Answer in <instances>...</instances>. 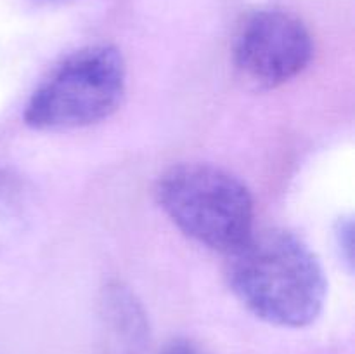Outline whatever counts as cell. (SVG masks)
<instances>
[{"mask_svg": "<svg viewBox=\"0 0 355 354\" xmlns=\"http://www.w3.org/2000/svg\"><path fill=\"white\" fill-rule=\"evenodd\" d=\"M314 58V40L304 21L279 9H262L245 19L232 59L241 78L274 89L300 75Z\"/></svg>", "mask_w": 355, "mask_h": 354, "instance_id": "277c9868", "label": "cell"}, {"mask_svg": "<svg viewBox=\"0 0 355 354\" xmlns=\"http://www.w3.org/2000/svg\"><path fill=\"white\" fill-rule=\"evenodd\" d=\"M103 354H142L149 344V319L137 295L120 281L103 288L99 298Z\"/></svg>", "mask_w": 355, "mask_h": 354, "instance_id": "5b68a950", "label": "cell"}, {"mask_svg": "<svg viewBox=\"0 0 355 354\" xmlns=\"http://www.w3.org/2000/svg\"><path fill=\"white\" fill-rule=\"evenodd\" d=\"M335 242L343 262L352 269L354 266V221L342 217L335 228Z\"/></svg>", "mask_w": 355, "mask_h": 354, "instance_id": "8992f818", "label": "cell"}, {"mask_svg": "<svg viewBox=\"0 0 355 354\" xmlns=\"http://www.w3.org/2000/svg\"><path fill=\"white\" fill-rule=\"evenodd\" d=\"M127 90V65L116 47L87 45L66 56L38 83L24 106L35 130H71L110 118Z\"/></svg>", "mask_w": 355, "mask_h": 354, "instance_id": "3957f363", "label": "cell"}, {"mask_svg": "<svg viewBox=\"0 0 355 354\" xmlns=\"http://www.w3.org/2000/svg\"><path fill=\"white\" fill-rule=\"evenodd\" d=\"M156 201L186 236L231 253L255 231V203L239 177L211 163H179L159 176Z\"/></svg>", "mask_w": 355, "mask_h": 354, "instance_id": "7a4b0ae2", "label": "cell"}, {"mask_svg": "<svg viewBox=\"0 0 355 354\" xmlns=\"http://www.w3.org/2000/svg\"><path fill=\"white\" fill-rule=\"evenodd\" d=\"M229 288L255 318L304 328L321 316L328 281L311 246L286 229L253 231L227 253Z\"/></svg>", "mask_w": 355, "mask_h": 354, "instance_id": "6da1fadb", "label": "cell"}, {"mask_svg": "<svg viewBox=\"0 0 355 354\" xmlns=\"http://www.w3.org/2000/svg\"><path fill=\"white\" fill-rule=\"evenodd\" d=\"M159 354H205V353L201 347H198L196 344L191 342V340L177 339V340H172L170 344H166Z\"/></svg>", "mask_w": 355, "mask_h": 354, "instance_id": "52a82bcc", "label": "cell"}]
</instances>
